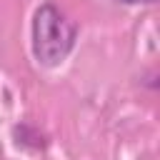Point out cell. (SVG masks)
Here are the masks:
<instances>
[{
	"instance_id": "obj_1",
	"label": "cell",
	"mask_w": 160,
	"mask_h": 160,
	"mask_svg": "<svg viewBox=\"0 0 160 160\" xmlns=\"http://www.w3.org/2000/svg\"><path fill=\"white\" fill-rule=\"evenodd\" d=\"M32 55L42 68H58L75 48L78 25L55 5L42 2L32 15Z\"/></svg>"
},
{
	"instance_id": "obj_2",
	"label": "cell",
	"mask_w": 160,
	"mask_h": 160,
	"mask_svg": "<svg viewBox=\"0 0 160 160\" xmlns=\"http://www.w3.org/2000/svg\"><path fill=\"white\" fill-rule=\"evenodd\" d=\"M120 2H125V5H138V2L140 5H155L158 0H120Z\"/></svg>"
}]
</instances>
